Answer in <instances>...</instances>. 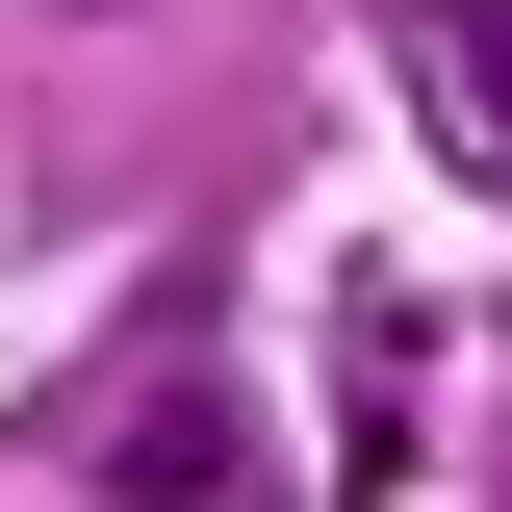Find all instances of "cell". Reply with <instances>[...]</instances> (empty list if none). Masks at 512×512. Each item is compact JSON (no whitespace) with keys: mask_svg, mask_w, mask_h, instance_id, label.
I'll return each instance as SVG.
<instances>
[{"mask_svg":"<svg viewBox=\"0 0 512 512\" xmlns=\"http://www.w3.org/2000/svg\"><path fill=\"white\" fill-rule=\"evenodd\" d=\"M128 512H256V410L231 384H154L128 410Z\"/></svg>","mask_w":512,"mask_h":512,"instance_id":"obj_1","label":"cell"},{"mask_svg":"<svg viewBox=\"0 0 512 512\" xmlns=\"http://www.w3.org/2000/svg\"><path fill=\"white\" fill-rule=\"evenodd\" d=\"M461 103H487V154H512V0H461Z\"/></svg>","mask_w":512,"mask_h":512,"instance_id":"obj_2","label":"cell"}]
</instances>
